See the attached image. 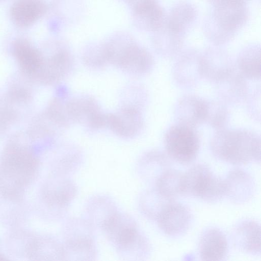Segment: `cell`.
I'll list each match as a JSON object with an SVG mask.
<instances>
[{
	"mask_svg": "<svg viewBox=\"0 0 261 261\" xmlns=\"http://www.w3.org/2000/svg\"><path fill=\"white\" fill-rule=\"evenodd\" d=\"M182 195L207 202H214L225 195L224 180L217 176L206 165H195L183 172Z\"/></svg>",
	"mask_w": 261,
	"mask_h": 261,
	"instance_id": "277c9868",
	"label": "cell"
},
{
	"mask_svg": "<svg viewBox=\"0 0 261 261\" xmlns=\"http://www.w3.org/2000/svg\"><path fill=\"white\" fill-rule=\"evenodd\" d=\"M2 1H3V0H0V2Z\"/></svg>",
	"mask_w": 261,
	"mask_h": 261,
	"instance_id": "1f68e13d",
	"label": "cell"
},
{
	"mask_svg": "<svg viewBox=\"0 0 261 261\" xmlns=\"http://www.w3.org/2000/svg\"><path fill=\"white\" fill-rule=\"evenodd\" d=\"M164 144L166 153L171 159L188 165L198 155L200 140L196 128L176 123L166 132Z\"/></svg>",
	"mask_w": 261,
	"mask_h": 261,
	"instance_id": "8992f818",
	"label": "cell"
},
{
	"mask_svg": "<svg viewBox=\"0 0 261 261\" xmlns=\"http://www.w3.org/2000/svg\"><path fill=\"white\" fill-rule=\"evenodd\" d=\"M142 200L141 205L144 213L148 217L154 219L166 205L174 200L165 198L156 189L146 192Z\"/></svg>",
	"mask_w": 261,
	"mask_h": 261,
	"instance_id": "4316f807",
	"label": "cell"
},
{
	"mask_svg": "<svg viewBox=\"0 0 261 261\" xmlns=\"http://www.w3.org/2000/svg\"><path fill=\"white\" fill-rule=\"evenodd\" d=\"M84 60L91 65L100 66L107 62L103 43L94 44L89 46L84 55Z\"/></svg>",
	"mask_w": 261,
	"mask_h": 261,
	"instance_id": "83f0119b",
	"label": "cell"
},
{
	"mask_svg": "<svg viewBox=\"0 0 261 261\" xmlns=\"http://www.w3.org/2000/svg\"><path fill=\"white\" fill-rule=\"evenodd\" d=\"M70 119L98 129L106 125L107 116L100 112L96 101L90 98H81L67 102Z\"/></svg>",
	"mask_w": 261,
	"mask_h": 261,
	"instance_id": "8fae6325",
	"label": "cell"
},
{
	"mask_svg": "<svg viewBox=\"0 0 261 261\" xmlns=\"http://www.w3.org/2000/svg\"><path fill=\"white\" fill-rule=\"evenodd\" d=\"M213 6H245L249 0H208Z\"/></svg>",
	"mask_w": 261,
	"mask_h": 261,
	"instance_id": "f546056e",
	"label": "cell"
},
{
	"mask_svg": "<svg viewBox=\"0 0 261 261\" xmlns=\"http://www.w3.org/2000/svg\"><path fill=\"white\" fill-rule=\"evenodd\" d=\"M13 52L21 67L29 74L40 71L44 62L40 52L24 38L16 39L13 45Z\"/></svg>",
	"mask_w": 261,
	"mask_h": 261,
	"instance_id": "7402d4cb",
	"label": "cell"
},
{
	"mask_svg": "<svg viewBox=\"0 0 261 261\" xmlns=\"http://www.w3.org/2000/svg\"><path fill=\"white\" fill-rule=\"evenodd\" d=\"M106 125L117 135L129 138L140 132L143 120L137 109L127 107L115 113L107 114Z\"/></svg>",
	"mask_w": 261,
	"mask_h": 261,
	"instance_id": "9a60e30c",
	"label": "cell"
},
{
	"mask_svg": "<svg viewBox=\"0 0 261 261\" xmlns=\"http://www.w3.org/2000/svg\"><path fill=\"white\" fill-rule=\"evenodd\" d=\"M183 172L169 168L164 171L155 182V189L162 196L171 200L182 195Z\"/></svg>",
	"mask_w": 261,
	"mask_h": 261,
	"instance_id": "cb8c5ba5",
	"label": "cell"
},
{
	"mask_svg": "<svg viewBox=\"0 0 261 261\" xmlns=\"http://www.w3.org/2000/svg\"><path fill=\"white\" fill-rule=\"evenodd\" d=\"M214 84L217 95L225 103L240 104L249 94L246 79L236 69Z\"/></svg>",
	"mask_w": 261,
	"mask_h": 261,
	"instance_id": "4fadbf2b",
	"label": "cell"
},
{
	"mask_svg": "<svg viewBox=\"0 0 261 261\" xmlns=\"http://www.w3.org/2000/svg\"><path fill=\"white\" fill-rule=\"evenodd\" d=\"M171 159L167 153L154 150L146 153L141 161L145 176L154 182L166 170L170 168Z\"/></svg>",
	"mask_w": 261,
	"mask_h": 261,
	"instance_id": "d4e9b609",
	"label": "cell"
},
{
	"mask_svg": "<svg viewBox=\"0 0 261 261\" xmlns=\"http://www.w3.org/2000/svg\"><path fill=\"white\" fill-rule=\"evenodd\" d=\"M228 249L227 238L219 229L208 228L201 234L198 244V253L202 260H222L226 257Z\"/></svg>",
	"mask_w": 261,
	"mask_h": 261,
	"instance_id": "e0dca14e",
	"label": "cell"
},
{
	"mask_svg": "<svg viewBox=\"0 0 261 261\" xmlns=\"http://www.w3.org/2000/svg\"><path fill=\"white\" fill-rule=\"evenodd\" d=\"M245 101L248 115L255 120L260 118V90L257 89L250 95H248Z\"/></svg>",
	"mask_w": 261,
	"mask_h": 261,
	"instance_id": "f1b7e54d",
	"label": "cell"
},
{
	"mask_svg": "<svg viewBox=\"0 0 261 261\" xmlns=\"http://www.w3.org/2000/svg\"><path fill=\"white\" fill-rule=\"evenodd\" d=\"M260 60L259 46H249L239 54L237 60V70L246 80H259L260 77Z\"/></svg>",
	"mask_w": 261,
	"mask_h": 261,
	"instance_id": "603a6c76",
	"label": "cell"
},
{
	"mask_svg": "<svg viewBox=\"0 0 261 261\" xmlns=\"http://www.w3.org/2000/svg\"><path fill=\"white\" fill-rule=\"evenodd\" d=\"M92 226L81 219L69 220L65 226L64 259L91 260L96 256Z\"/></svg>",
	"mask_w": 261,
	"mask_h": 261,
	"instance_id": "52a82bcc",
	"label": "cell"
},
{
	"mask_svg": "<svg viewBox=\"0 0 261 261\" xmlns=\"http://www.w3.org/2000/svg\"><path fill=\"white\" fill-rule=\"evenodd\" d=\"M228 118V110L224 102L221 100H207L205 123L218 130L225 128Z\"/></svg>",
	"mask_w": 261,
	"mask_h": 261,
	"instance_id": "484cf974",
	"label": "cell"
},
{
	"mask_svg": "<svg viewBox=\"0 0 261 261\" xmlns=\"http://www.w3.org/2000/svg\"><path fill=\"white\" fill-rule=\"evenodd\" d=\"M156 220L158 227L164 233L177 237L188 230L191 225L192 215L187 207L174 200L162 210Z\"/></svg>",
	"mask_w": 261,
	"mask_h": 261,
	"instance_id": "ba28073f",
	"label": "cell"
},
{
	"mask_svg": "<svg viewBox=\"0 0 261 261\" xmlns=\"http://www.w3.org/2000/svg\"><path fill=\"white\" fill-rule=\"evenodd\" d=\"M123 1L132 9V8H133L135 6L137 5L138 4H139L144 1H148V0H123Z\"/></svg>",
	"mask_w": 261,
	"mask_h": 261,
	"instance_id": "4dcf8cb0",
	"label": "cell"
},
{
	"mask_svg": "<svg viewBox=\"0 0 261 261\" xmlns=\"http://www.w3.org/2000/svg\"><path fill=\"white\" fill-rule=\"evenodd\" d=\"M108 240L123 257H144L149 252L147 239L128 215L115 212L101 227Z\"/></svg>",
	"mask_w": 261,
	"mask_h": 261,
	"instance_id": "7a4b0ae2",
	"label": "cell"
},
{
	"mask_svg": "<svg viewBox=\"0 0 261 261\" xmlns=\"http://www.w3.org/2000/svg\"><path fill=\"white\" fill-rule=\"evenodd\" d=\"M196 16V9L191 4L179 2L171 9L163 28L170 34L183 39L184 33L195 20Z\"/></svg>",
	"mask_w": 261,
	"mask_h": 261,
	"instance_id": "44dd1931",
	"label": "cell"
},
{
	"mask_svg": "<svg viewBox=\"0 0 261 261\" xmlns=\"http://www.w3.org/2000/svg\"><path fill=\"white\" fill-rule=\"evenodd\" d=\"M260 139L255 133L245 129L223 128L216 130L210 149L217 159L233 165L260 162Z\"/></svg>",
	"mask_w": 261,
	"mask_h": 261,
	"instance_id": "6da1fadb",
	"label": "cell"
},
{
	"mask_svg": "<svg viewBox=\"0 0 261 261\" xmlns=\"http://www.w3.org/2000/svg\"><path fill=\"white\" fill-rule=\"evenodd\" d=\"M234 245L242 251L252 254L260 252V227L257 222L245 220L238 224L232 232Z\"/></svg>",
	"mask_w": 261,
	"mask_h": 261,
	"instance_id": "d6986e66",
	"label": "cell"
},
{
	"mask_svg": "<svg viewBox=\"0 0 261 261\" xmlns=\"http://www.w3.org/2000/svg\"><path fill=\"white\" fill-rule=\"evenodd\" d=\"M47 10V4L42 0H17L10 8V16L17 27L25 28L41 18Z\"/></svg>",
	"mask_w": 261,
	"mask_h": 261,
	"instance_id": "ac0fdd59",
	"label": "cell"
},
{
	"mask_svg": "<svg viewBox=\"0 0 261 261\" xmlns=\"http://www.w3.org/2000/svg\"><path fill=\"white\" fill-rule=\"evenodd\" d=\"M200 54L188 50L179 55L172 68L173 79L177 84L190 88L202 79L200 71Z\"/></svg>",
	"mask_w": 261,
	"mask_h": 261,
	"instance_id": "5bb4252c",
	"label": "cell"
},
{
	"mask_svg": "<svg viewBox=\"0 0 261 261\" xmlns=\"http://www.w3.org/2000/svg\"><path fill=\"white\" fill-rule=\"evenodd\" d=\"M207 109V100L195 95H185L175 106L174 117L177 123L196 128L205 123Z\"/></svg>",
	"mask_w": 261,
	"mask_h": 261,
	"instance_id": "9c48e42d",
	"label": "cell"
},
{
	"mask_svg": "<svg viewBox=\"0 0 261 261\" xmlns=\"http://www.w3.org/2000/svg\"><path fill=\"white\" fill-rule=\"evenodd\" d=\"M248 10L245 6H214L208 23V37L215 45L224 44L245 24Z\"/></svg>",
	"mask_w": 261,
	"mask_h": 261,
	"instance_id": "5b68a950",
	"label": "cell"
},
{
	"mask_svg": "<svg viewBox=\"0 0 261 261\" xmlns=\"http://www.w3.org/2000/svg\"><path fill=\"white\" fill-rule=\"evenodd\" d=\"M235 69L228 55L218 48H208L200 54V71L202 79L215 83Z\"/></svg>",
	"mask_w": 261,
	"mask_h": 261,
	"instance_id": "30bf717a",
	"label": "cell"
},
{
	"mask_svg": "<svg viewBox=\"0 0 261 261\" xmlns=\"http://www.w3.org/2000/svg\"><path fill=\"white\" fill-rule=\"evenodd\" d=\"M131 9L133 23L140 30L155 33L165 24V13L156 0L144 1Z\"/></svg>",
	"mask_w": 261,
	"mask_h": 261,
	"instance_id": "7c38bea8",
	"label": "cell"
},
{
	"mask_svg": "<svg viewBox=\"0 0 261 261\" xmlns=\"http://www.w3.org/2000/svg\"><path fill=\"white\" fill-rule=\"evenodd\" d=\"M108 62L132 74L143 75L152 69L154 59L146 49L138 45L127 33L114 36L107 47Z\"/></svg>",
	"mask_w": 261,
	"mask_h": 261,
	"instance_id": "3957f363",
	"label": "cell"
},
{
	"mask_svg": "<svg viewBox=\"0 0 261 261\" xmlns=\"http://www.w3.org/2000/svg\"><path fill=\"white\" fill-rule=\"evenodd\" d=\"M224 180L225 195L232 202L243 203L253 195L255 184L251 176L244 170L236 168L230 171Z\"/></svg>",
	"mask_w": 261,
	"mask_h": 261,
	"instance_id": "2e32d148",
	"label": "cell"
},
{
	"mask_svg": "<svg viewBox=\"0 0 261 261\" xmlns=\"http://www.w3.org/2000/svg\"><path fill=\"white\" fill-rule=\"evenodd\" d=\"M73 63L70 51L64 47H60L46 61L39 72L42 80L51 83L61 80L69 71Z\"/></svg>",
	"mask_w": 261,
	"mask_h": 261,
	"instance_id": "ffe728a7",
	"label": "cell"
}]
</instances>
